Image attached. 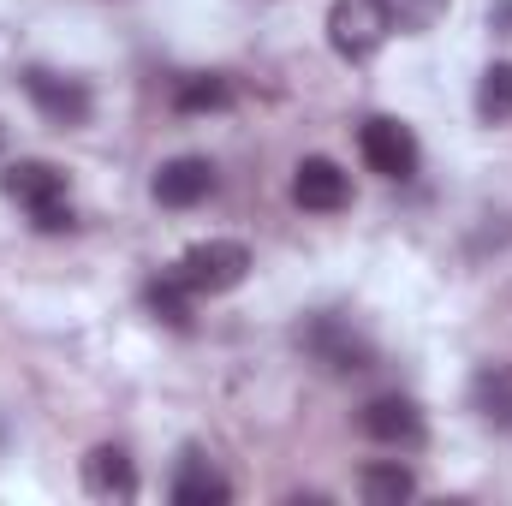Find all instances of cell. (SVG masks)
<instances>
[{
    "label": "cell",
    "mask_w": 512,
    "mask_h": 506,
    "mask_svg": "<svg viewBox=\"0 0 512 506\" xmlns=\"http://www.w3.org/2000/svg\"><path fill=\"white\" fill-rule=\"evenodd\" d=\"M245 274H251V245H239V239H203L173 262V280L191 298H221V292L245 286Z\"/></svg>",
    "instance_id": "cell-1"
},
{
    "label": "cell",
    "mask_w": 512,
    "mask_h": 506,
    "mask_svg": "<svg viewBox=\"0 0 512 506\" xmlns=\"http://www.w3.org/2000/svg\"><path fill=\"white\" fill-rule=\"evenodd\" d=\"M6 197L12 203H24L30 209V221L42 227V233H66L72 227V197H66V173L54 167V161H18V167H6Z\"/></svg>",
    "instance_id": "cell-2"
},
{
    "label": "cell",
    "mask_w": 512,
    "mask_h": 506,
    "mask_svg": "<svg viewBox=\"0 0 512 506\" xmlns=\"http://www.w3.org/2000/svg\"><path fill=\"white\" fill-rule=\"evenodd\" d=\"M393 36V6L387 0H334L328 12V42L340 60H370Z\"/></svg>",
    "instance_id": "cell-3"
},
{
    "label": "cell",
    "mask_w": 512,
    "mask_h": 506,
    "mask_svg": "<svg viewBox=\"0 0 512 506\" xmlns=\"http://www.w3.org/2000/svg\"><path fill=\"white\" fill-rule=\"evenodd\" d=\"M358 149H364V167L382 173V179H411L417 161H423L411 126H399V120H387V114H376V120L358 126Z\"/></svg>",
    "instance_id": "cell-4"
},
{
    "label": "cell",
    "mask_w": 512,
    "mask_h": 506,
    "mask_svg": "<svg viewBox=\"0 0 512 506\" xmlns=\"http://www.w3.org/2000/svg\"><path fill=\"white\" fill-rule=\"evenodd\" d=\"M24 96H30L36 114L54 120V126H84V120H90V90H84L78 78L48 72V66H30V72H24Z\"/></svg>",
    "instance_id": "cell-5"
},
{
    "label": "cell",
    "mask_w": 512,
    "mask_h": 506,
    "mask_svg": "<svg viewBox=\"0 0 512 506\" xmlns=\"http://www.w3.org/2000/svg\"><path fill=\"white\" fill-rule=\"evenodd\" d=\"M292 203L310 209V215H334V209L352 203V179L340 173V161H328V155H304L298 173H292Z\"/></svg>",
    "instance_id": "cell-6"
},
{
    "label": "cell",
    "mask_w": 512,
    "mask_h": 506,
    "mask_svg": "<svg viewBox=\"0 0 512 506\" xmlns=\"http://www.w3.org/2000/svg\"><path fill=\"white\" fill-rule=\"evenodd\" d=\"M358 429L370 435V441H382V447H423V411L405 399V393H382V399H370L364 411H358Z\"/></svg>",
    "instance_id": "cell-7"
},
{
    "label": "cell",
    "mask_w": 512,
    "mask_h": 506,
    "mask_svg": "<svg viewBox=\"0 0 512 506\" xmlns=\"http://www.w3.org/2000/svg\"><path fill=\"white\" fill-rule=\"evenodd\" d=\"M209 191H215L209 155H173V161L155 167V203H167V209H191V203H203Z\"/></svg>",
    "instance_id": "cell-8"
},
{
    "label": "cell",
    "mask_w": 512,
    "mask_h": 506,
    "mask_svg": "<svg viewBox=\"0 0 512 506\" xmlns=\"http://www.w3.org/2000/svg\"><path fill=\"white\" fill-rule=\"evenodd\" d=\"M304 346L328 364V370H370V340L364 334H352L346 322H334V316H316L310 328H304Z\"/></svg>",
    "instance_id": "cell-9"
},
{
    "label": "cell",
    "mask_w": 512,
    "mask_h": 506,
    "mask_svg": "<svg viewBox=\"0 0 512 506\" xmlns=\"http://www.w3.org/2000/svg\"><path fill=\"white\" fill-rule=\"evenodd\" d=\"M173 506H227L233 501V483L203 459V453H185V465H179V477H173Z\"/></svg>",
    "instance_id": "cell-10"
},
{
    "label": "cell",
    "mask_w": 512,
    "mask_h": 506,
    "mask_svg": "<svg viewBox=\"0 0 512 506\" xmlns=\"http://www.w3.org/2000/svg\"><path fill=\"white\" fill-rule=\"evenodd\" d=\"M84 489L102 495V501H131L137 495V471H131L126 447H96L84 459Z\"/></svg>",
    "instance_id": "cell-11"
},
{
    "label": "cell",
    "mask_w": 512,
    "mask_h": 506,
    "mask_svg": "<svg viewBox=\"0 0 512 506\" xmlns=\"http://www.w3.org/2000/svg\"><path fill=\"white\" fill-rule=\"evenodd\" d=\"M358 495H364L370 506H399V501L417 495V477H411L399 459H376V465L358 471Z\"/></svg>",
    "instance_id": "cell-12"
},
{
    "label": "cell",
    "mask_w": 512,
    "mask_h": 506,
    "mask_svg": "<svg viewBox=\"0 0 512 506\" xmlns=\"http://www.w3.org/2000/svg\"><path fill=\"white\" fill-rule=\"evenodd\" d=\"M233 102V90H227V78H215V72H197V78H179L173 84V108L179 114H215V108H227Z\"/></svg>",
    "instance_id": "cell-13"
},
{
    "label": "cell",
    "mask_w": 512,
    "mask_h": 506,
    "mask_svg": "<svg viewBox=\"0 0 512 506\" xmlns=\"http://www.w3.org/2000/svg\"><path fill=\"white\" fill-rule=\"evenodd\" d=\"M477 114H483L489 126H507L512 120V60H495V66L483 72V84H477Z\"/></svg>",
    "instance_id": "cell-14"
},
{
    "label": "cell",
    "mask_w": 512,
    "mask_h": 506,
    "mask_svg": "<svg viewBox=\"0 0 512 506\" xmlns=\"http://www.w3.org/2000/svg\"><path fill=\"white\" fill-rule=\"evenodd\" d=\"M185 298H191V292L173 280V268H167L161 280H149V310H155V316H167L173 328H185V322H191V304H185Z\"/></svg>",
    "instance_id": "cell-15"
},
{
    "label": "cell",
    "mask_w": 512,
    "mask_h": 506,
    "mask_svg": "<svg viewBox=\"0 0 512 506\" xmlns=\"http://www.w3.org/2000/svg\"><path fill=\"white\" fill-rule=\"evenodd\" d=\"M387 6H393V30L399 24H429L441 12V0H387Z\"/></svg>",
    "instance_id": "cell-16"
}]
</instances>
